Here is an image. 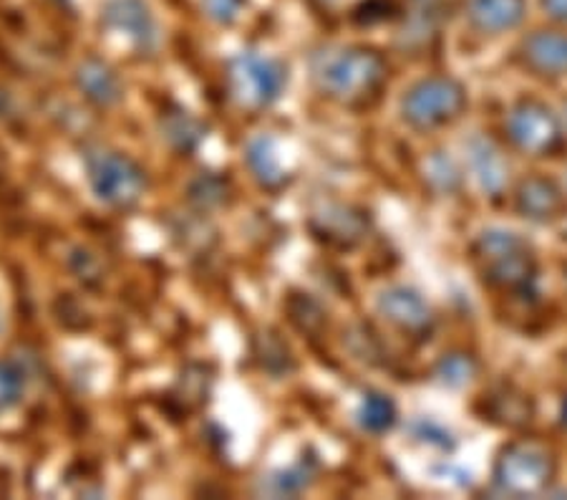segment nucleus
Segmentation results:
<instances>
[{"mask_svg":"<svg viewBox=\"0 0 567 500\" xmlns=\"http://www.w3.org/2000/svg\"><path fill=\"white\" fill-rule=\"evenodd\" d=\"M386 63L369 49H338L320 53L313 79L326 96L341 104H359L381 86Z\"/></svg>","mask_w":567,"mask_h":500,"instance_id":"1","label":"nucleus"},{"mask_svg":"<svg viewBox=\"0 0 567 500\" xmlns=\"http://www.w3.org/2000/svg\"><path fill=\"white\" fill-rule=\"evenodd\" d=\"M89 185L109 207H134L146 190L144 170L122 152L99 150L86 157Z\"/></svg>","mask_w":567,"mask_h":500,"instance_id":"2","label":"nucleus"},{"mask_svg":"<svg viewBox=\"0 0 567 500\" xmlns=\"http://www.w3.org/2000/svg\"><path fill=\"white\" fill-rule=\"evenodd\" d=\"M233 96L248 109H265L278 102L282 89L288 84V71L278 59L260 51H243L230 63Z\"/></svg>","mask_w":567,"mask_h":500,"instance_id":"3","label":"nucleus"},{"mask_svg":"<svg viewBox=\"0 0 567 500\" xmlns=\"http://www.w3.org/2000/svg\"><path fill=\"white\" fill-rule=\"evenodd\" d=\"M477 261L492 284L523 288L535 278V258L529 245L517 233L487 231L477 241Z\"/></svg>","mask_w":567,"mask_h":500,"instance_id":"4","label":"nucleus"},{"mask_svg":"<svg viewBox=\"0 0 567 500\" xmlns=\"http://www.w3.org/2000/svg\"><path fill=\"white\" fill-rule=\"evenodd\" d=\"M464 109V89L450 76H429L406 91L401 102V114L414 130H434V126L454 120Z\"/></svg>","mask_w":567,"mask_h":500,"instance_id":"5","label":"nucleus"},{"mask_svg":"<svg viewBox=\"0 0 567 500\" xmlns=\"http://www.w3.org/2000/svg\"><path fill=\"white\" fill-rule=\"evenodd\" d=\"M495 476L499 488H505L507 493L533 496L550 483L553 458L543 445L515 442L499 455Z\"/></svg>","mask_w":567,"mask_h":500,"instance_id":"6","label":"nucleus"},{"mask_svg":"<svg viewBox=\"0 0 567 500\" xmlns=\"http://www.w3.org/2000/svg\"><path fill=\"white\" fill-rule=\"evenodd\" d=\"M509 140L527 154H550L563 140V130L550 109L537 102H523L507 116Z\"/></svg>","mask_w":567,"mask_h":500,"instance_id":"7","label":"nucleus"},{"mask_svg":"<svg viewBox=\"0 0 567 500\" xmlns=\"http://www.w3.org/2000/svg\"><path fill=\"white\" fill-rule=\"evenodd\" d=\"M104 23L136 51L152 53L159 45V25L144 0H109Z\"/></svg>","mask_w":567,"mask_h":500,"instance_id":"8","label":"nucleus"},{"mask_svg":"<svg viewBox=\"0 0 567 500\" xmlns=\"http://www.w3.org/2000/svg\"><path fill=\"white\" fill-rule=\"evenodd\" d=\"M379 312L386 322L411 334L426 331L434 322L432 308H429L424 298L419 296L416 290L404 286H393L383 290L379 296Z\"/></svg>","mask_w":567,"mask_h":500,"instance_id":"9","label":"nucleus"},{"mask_svg":"<svg viewBox=\"0 0 567 500\" xmlns=\"http://www.w3.org/2000/svg\"><path fill=\"white\" fill-rule=\"evenodd\" d=\"M466 16L482 33H502L515 29L525 18V0H470Z\"/></svg>","mask_w":567,"mask_h":500,"instance_id":"10","label":"nucleus"},{"mask_svg":"<svg viewBox=\"0 0 567 500\" xmlns=\"http://www.w3.org/2000/svg\"><path fill=\"white\" fill-rule=\"evenodd\" d=\"M525 61L543 74H567V33L537 31L523 43Z\"/></svg>","mask_w":567,"mask_h":500,"instance_id":"11","label":"nucleus"},{"mask_svg":"<svg viewBox=\"0 0 567 500\" xmlns=\"http://www.w3.org/2000/svg\"><path fill=\"white\" fill-rule=\"evenodd\" d=\"M517 207L525 217L533 221H550L563 211V195L555 182L545 177H529L519 185Z\"/></svg>","mask_w":567,"mask_h":500,"instance_id":"12","label":"nucleus"},{"mask_svg":"<svg viewBox=\"0 0 567 500\" xmlns=\"http://www.w3.org/2000/svg\"><path fill=\"white\" fill-rule=\"evenodd\" d=\"M76 81L89 102L99 106H112L122 99V81L99 59H89L81 63L76 71Z\"/></svg>","mask_w":567,"mask_h":500,"instance_id":"13","label":"nucleus"},{"mask_svg":"<svg viewBox=\"0 0 567 500\" xmlns=\"http://www.w3.org/2000/svg\"><path fill=\"white\" fill-rule=\"evenodd\" d=\"M466 150H470V162L480 185L487 190L489 195L502 193L509 170L505 157H502V152L489 140H484V136H474Z\"/></svg>","mask_w":567,"mask_h":500,"instance_id":"14","label":"nucleus"},{"mask_svg":"<svg viewBox=\"0 0 567 500\" xmlns=\"http://www.w3.org/2000/svg\"><path fill=\"white\" fill-rule=\"evenodd\" d=\"M248 165L265 187H278L286 182V170L270 136H258L248 144Z\"/></svg>","mask_w":567,"mask_h":500,"instance_id":"15","label":"nucleus"},{"mask_svg":"<svg viewBox=\"0 0 567 500\" xmlns=\"http://www.w3.org/2000/svg\"><path fill=\"white\" fill-rule=\"evenodd\" d=\"M162 132H164L162 136L172 144V147L179 152H189L195 150L199 140L205 136V126L199 124L189 112H185V109H175V112L164 114Z\"/></svg>","mask_w":567,"mask_h":500,"instance_id":"16","label":"nucleus"},{"mask_svg":"<svg viewBox=\"0 0 567 500\" xmlns=\"http://www.w3.org/2000/svg\"><path fill=\"white\" fill-rule=\"evenodd\" d=\"M359 422L369 432H386L396 422V407L386 395H369L359 409Z\"/></svg>","mask_w":567,"mask_h":500,"instance_id":"17","label":"nucleus"},{"mask_svg":"<svg viewBox=\"0 0 567 500\" xmlns=\"http://www.w3.org/2000/svg\"><path fill=\"white\" fill-rule=\"evenodd\" d=\"M316 221H323V227H320V233H326L328 238H341V241L361 238L363 227H365L361 215H353L351 211H343V207L318 215Z\"/></svg>","mask_w":567,"mask_h":500,"instance_id":"18","label":"nucleus"},{"mask_svg":"<svg viewBox=\"0 0 567 500\" xmlns=\"http://www.w3.org/2000/svg\"><path fill=\"white\" fill-rule=\"evenodd\" d=\"M25 369L13 359L0 361V412H8L23 399Z\"/></svg>","mask_w":567,"mask_h":500,"instance_id":"19","label":"nucleus"},{"mask_svg":"<svg viewBox=\"0 0 567 500\" xmlns=\"http://www.w3.org/2000/svg\"><path fill=\"white\" fill-rule=\"evenodd\" d=\"M308 483H310V472L303 466H298L288 472H280V476H276V478H270L268 486H262V488L268 490L270 496H296Z\"/></svg>","mask_w":567,"mask_h":500,"instance_id":"20","label":"nucleus"},{"mask_svg":"<svg viewBox=\"0 0 567 500\" xmlns=\"http://www.w3.org/2000/svg\"><path fill=\"white\" fill-rule=\"evenodd\" d=\"M203 8H205V13L213 18V21L230 25L237 21V18H240L245 0H203Z\"/></svg>","mask_w":567,"mask_h":500,"instance_id":"21","label":"nucleus"},{"mask_svg":"<svg viewBox=\"0 0 567 500\" xmlns=\"http://www.w3.org/2000/svg\"><path fill=\"white\" fill-rule=\"evenodd\" d=\"M474 371V364L466 359V357H446L442 361V377L444 381H450V385H464V381H470Z\"/></svg>","mask_w":567,"mask_h":500,"instance_id":"22","label":"nucleus"},{"mask_svg":"<svg viewBox=\"0 0 567 500\" xmlns=\"http://www.w3.org/2000/svg\"><path fill=\"white\" fill-rule=\"evenodd\" d=\"M543 8L555 21L567 23V0H543Z\"/></svg>","mask_w":567,"mask_h":500,"instance_id":"23","label":"nucleus"},{"mask_svg":"<svg viewBox=\"0 0 567 500\" xmlns=\"http://www.w3.org/2000/svg\"><path fill=\"white\" fill-rule=\"evenodd\" d=\"M320 3H333V0H320Z\"/></svg>","mask_w":567,"mask_h":500,"instance_id":"24","label":"nucleus"},{"mask_svg":"<svg viewBox=\"0 0 567 500\" xmlns=\"http://www.w3.org/2000/svg\"><path fill=\"white\" fill-rule=\"evenodd\" d=\"M565 420H567V407H565Z\"/></svg>","mask_w":567,"mask_h":500,"instance_id":"25","label":"nucleus"},{"mask_svg":"<svg viewBox=\"0 0 567 500\" xmlns=\"http://www.w3.org/2000/svg\"><path fill=\"white\" fill-rule=\"evenodd\" d=\"M565 238H567V233H565Z\"/></svg>","mask_w":567,"mask_h":500,"instance_id":"26","label":"nucleus"}]
</instances>
